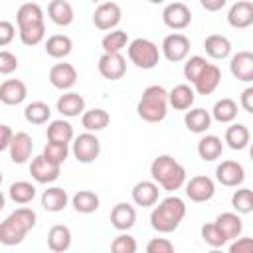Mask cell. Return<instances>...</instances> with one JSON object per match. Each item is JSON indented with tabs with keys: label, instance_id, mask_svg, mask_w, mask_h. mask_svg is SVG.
Masks as SVG:
<instances>
[{
	"label": "cell",
	"instance_id": "6da1fadb",
	"mask_svg": "<svg viewBox=\"0 0 253 253\" xmlns=\"http://www.w3.org/2000/svg\"><path fill=\"white\" fill-rule=\"evenodd\" d=\"M184 215H186L184 200L178 196H168L150 211V225L158 233H172L178 229Z\"/></svg>",
	"mask_w": 253,
	"mask_h": 253
},
{
	"label": "cell",
	"instance_id": "7a4b0ae2",
	"mask_svg": "<svg viewBox=\"0 0 253 253\" xmlns=\"http://www.w3.org/2000/svg\"><path fill=\"white\" fill-rule=\"evenodd\" d=\"M150 176L166 192L180 190L186 184V168L170 154H160L152 160Z\"/></svg>",
	"mask_w": 253,
	"mask_h": 253
},
{
	"label": "cell",
	"instance_id": "3957f363",
	"mask_svg": "<svg viewBox=\"0 0 253 253\" xmlns=\"http://www.w3.org/2000/svg\"><path fill=\"white\" fill-rule=\"evenodd\" d=\"M36 225V211L32 208H18L14 210L2 223H0V243L2 245H18L24 241L30 229Z\"/></svg>",
	"mask_w": 253,
	"mask_h": 253
},
{
	"label": "cell",
	"instance_id": "277c9868",
	"mask_svg": "<svg viewBox=\"0 0 253 253\" xmlns=\"http://www.w3.org/2000/svg\"><path fill=\"white\" fill-rule=\"evenodd\" d=\"M168 91L162 85H148L136 105V113L146 123H160L168 115Z\"/></svg>",
	"mask_w": 253,
	"mask_h": 253
},
{
	"label": "cell",
	"instance_id": "5b68a950",
	"mask_svg": "<svg viewBox=\"0 0 253 253\" xmlns=\"http://www.w3.org/2000/svg\"><path fill=\"white\" fill-rule=\"evenodd\" d=\"M130 63H134L138 69H152L160 61V51L158 45L146 38H136L128 43L126 47Z\"/></svg>",
	"mask_w": 253,
	"mask_h": 253
},
{
	"label": "cell",
	"instance_id": "8992f818",
	"mask_svg": "<svg viewBox=\"0 0 253 253\" xmlns=\"http://www.w3.org/2000/svg\"><path fill=\"white\" fill-rule=\"evenodd\" d=\"M71 152H73V156L77 158V162H81V164H91V162H95V160L99 158V154H101V142H99V138L95 136V132L87 130V132L75 136Z\"/></svg>",
	"mask_w": 253,
	"mask_h": 253
},
{
	"label": "cell",
	"instance_id": "52a82bcc",
	"mask_svg": "<svg viewBox=\"0 0 253 253\" xmlns=\"http://www.w3.org/2000/svg\"><path fill=\"white\" fill-rule=\"evenodd\" d=\"M160 49H162V55H164L168 61L178 63V61H184V59L188 57V53H190V40H188L184 34H180V32L168 34V36L162 40Z\"/></svg>",
	"mask_w": 253,
	"mask_h": 253
},
{
	"label": "cell",
	"instance_id": "ba28073f",
	"mask_svg": "<svg viewBox=\"0 0 253 253\" xmlns=\"http://www.w3.org/2000/svg\"><path fill=\"white\" fill-rule=\"evenodd\" d=\"M121 18H123V12L117 2H103L93 12V24L97 30H103V32L115 30L119 26Z\"/></svg>",
	"mask_w": 253,
	"mask_h": 253
},
{
	"label": "cell",
	"instance_id": "9c48e42d",
	"mask_svg": "<svg viewBox=\"0 0 253 253\" xmlns=\"http://www.w3.org/2000/svg\"><path fill=\"white\" fill-rule=\"evenodd\" d=\"M61 172V164L51 162L43 152L40 156H36L30 164V174L38 184H51L59 178Z\"/></svg>",
	"mask_w": 253,
	"mask_h": 253
},
{
	"label": "cell",
	"instance_id": "30bf717a",
	"mask_svg": "<svg viewBox=\"0 0 253 253\" xmlns=\"http://www.w3.org/2000/svg\"><path fill=\"white\" fill-rule=\"evenodd\" d=\"M162 22L170 30H184L192 24V12L184 2H170L162 10Z\"/></svg>",
	"mask_w": 253,
	"mask_h": 253
},
{
	"label": "cell",
	"instance_id": "8fae6325",
	"mask_svg": "<svg viewBox=\"0 0 253 253\" xmlns=\"http://www.w3.org/2000/svg\"><path fill=\"white\" fill-rule=\"evenodd\" d=\"M97 69L105 79L117 81L126 73V59L123 57L121 51H115V53H105L103 51V55L99 57Z\"/></svg>",
	"mask_w": 253,
	"mask_h": 253
},
{
	"label": "cell",
	"instance_id": "7c38bea8",
	"mask_svg": "<svg viewBox=\"0 0 253 253\" xmlns=\"http://www.w3.org/2000/svg\"><path fill=\"white\" fill-rule=\"evenodd\" d=\"M215 194V184L210 176H194L186 182V196L192 200V202H210Z\"/></svg>",
	"mask_w": 253,
	"mask_h": 253
},
{
	"label": "cell",
	"instance_id": "4fadbf2b",
	"mask_svg": "<svg viewBox=\"0 0 253 253\" xmlns=\"http://www.w3.org/2000/svg\"><path fill=\"white\" fill-rule=\"evenodd\" d=\"M215 178L221 186H227V188H237L243 184L245 180V170L239 162L235 160H223L221 164H217L215 168Z\"/></svg>",
	"mask_w": 253,
	"mask_h": 253
},
{
	"label": "cell",
	"instance_id": "5bb4252c",
	"mask_svg": "<svg viewBox=\"0 0 253 253\" xmlns=\"http://www.w3.org/2000/svg\"><path fill=\"white\" fill-rule=\"evenodd\" d=\"M229 71L237 81L253 83V51H237L229 59Z\"/></svg>",
	"mask_w": 253,
	"mask_h": 253
},
{
	"label": "cell",
	"instance_id": "9a60e30c",
	"mask_svg": "<svg viewBox=\"0 0 253 253\" xmlns=\"http://www.w3.org/2000/svg\"><path fill=\"white\" fill-rule=\"evenodd\" d=\"M227 24L235 30L249 28L253 24V2L249 0H237L229 12H227Z\"/></svg>",
	"mask_w": 253,
	"mask_h": 253
},
{
	"label": "cell",
	"instance_id": "2e32d148",
	"mask_svg": "<svg viewBox=\"0 0 253 253\" xmlns=\"http://www.w3.org/2000/svg\"><path fill=\"white\" fill-rule=\"evenodd\" d=\"M49 83L59 89V91H67L77 83V71L71 63H55L49 69Z\"/></svg>",
	"mask_w": 253,
	"mask_h": 253
},
{
	"label": "cell",
	"instance_id": "e0dca14e",
	"mask_svg": "<svg viewBox=\"0 0 253 253\" xmlns=\"http://www.w3.org/2000/svg\"><path fill=\"white\" fill-rule=\"evenodd\" d=\"M28 97V87L20 79H6L0 85V101L4 105H20Z\"/></svg>",
	"mask_w": 253,
	"mask_h": 253
},
{
	"label": "cell",
	"instance_id": "ac0fdd59",
	"mask_svg": "<svg viewBox=\"0 0 253 253\" xmlns=\"http://www.w3.org/2000/svg\"><path fill=\"white\" fill-rule=\"evenodd\" d=\"M158 184L154 180H142V182H136L132 186V202L136 206H142V208H150V206H156L158 202Z\"/></svg>",
	"mask_w": 253,
	"mask_h": 253
},
{
	"label": "cell",
	"instance_id": "d6986e66",
	"mask_svg": "<svg viewBox=\"0 0 253 253\" xmlns=\"http://www.w3.org/2000/svg\"><path fill=\"white\" fill-rule=\"evenodd\" d=\"M32 148H34V142H32V136L28 132H16L14 138H12V144L8 148L10 152V160L14 164H24L28 162V158L32 156Z\"/></svg>",
	"mask_w": 253,
	"mask_h": 253
},
{
	"label": "cell",
	"instance_id": "ffe728a7",
	"mask_svg": "<svg viewBox=\"0 0 253 253\" xmlns=\"http://www.w3.org/2000/svg\"><path fill=\"white\" fill-rule=\"evenodd\" d=\"M221 81V71L215 63H208V67L202 71V75L194 81V87H196V93L198 95H211L217 85Z\"/></svg>",
	"mask_w": 253,
	"mask_h": 253
},
{
	"label": "cell",
	"instance_id": "44dd1931",
	"mask_svg": "<svg viewBox=\"0 0 253 253\" xmlns=\"http://www.w3.org/2000/svg\"><path fill=\"white\" fill-rule=\"evenodd\" d=\"M55 107H57V111L63 117L73 119V117H79V115L85 113V99L79 93H75V91H67V93H63L57 99V105Z\"/></svg>",
	"mask_w": 253,
	"mask_h": 253
},
{
	"label": "cell",
	"instance_id": "7402d4cb",
	"mask_svg": "<svg viewBox=\"0 0 253 253\" xmlns=\"http://www.w3.org/2000/svg\"><path fill=\"white\" fill-rule=\"evenodd\" d=\"M111 223L119 231H128L136 223V210L126 202L117 204L111 211Z\"/></svg>",
	"mask_w": 253,
	"mask_h": 253
},
{
	"label": "cell",
	"instance_id": "603a6c76",
	"mask_svg": "<svg viewBox=\"0 0 253 253\" xmlns=\"http://www.w3.org/2000/svg\"><path fill=\"white\" fill-rule=\"evenodd\" d=\"M168 101H170V107L176 109V111H188L194 101H196V91L186 85V83H180L176 87H172L168 91Z\"/></svg>",
	"mask_w": 253,
	"mask_h": 253
},
{
	"label": "cell",
	"instance_id": "cb8c5ba5",
	"mask_svg": "<svg viewBox=\"0 0 253 253\" xmlns=\"http://www.w3.org/2000/svg\"><path fill=\"white\" fill-rule=\"evenodd\" d=\"M47 247L53 253H63L71 247V229L63 223H55L47 231Z\"/></svg>",
	"mask_w": 253,
	"mask_h": 253
},
{
	"label": "cell",
	"instance_id": "d4e9b609",
	"mask_svg": "<svg viewBox=\"0 0 253 253\" xmlns=\"http://www.w3.org/2000/svg\"><path fill=\"white\" fill-rule=\"evenodd\" d=\"M184 125L190 132H196V134H202L206 132L210 126H211V113L206 111V109H190L186 115H184Z\"/></svg>",
	"mask_w": 253,
	"mask_h": 253
},
{
	"label": "cell",
	"instance_id": "484cf974",
	"mask_svg": "<svg viewBox=\"0 0 253 253\" xmlns=\"http://www.w3.org/2000/svg\"><path fill=\"white\" fill-rule=\"evenodd\" d=\"M45 53L49 55V57H53V59H63V57H67L69 53H71V49H73V42H71V38L69 36H65V34H53V36H49L47 40H45Z\"/></svg>",
	"mask_w": 253,
	"mask_h": 253
},
{
	"label": "cell",
	"instance_id": "4316f807",
	"mask_svg": "<svg viewBox=\"0 0 253 253\" xmlns=\"http://www.w3.org/2000/svg\"><path fill=\"white\" fill-rule=\"evenodd\" d=\"M215 223H217V227L223 231V235L229 241L237 239L241 235V231H243V221H241L237 211H223V213H219L215 217Z\"/></svg>",
	"mask_w": 253,
	"mask_h": 253
},
{
	"label": "cell",
	"instance_id": "83f0119b",
	"mask_svg": "<svg viewBox=\"0 0 253 253\" xmlns=\"http://www.w3.org/2000/svg\"><path fill=\"white\" fill-rule=\"evenodd\" d=\"M204 49L211 59H225L231 53V42H229V38H225L221 34H211L206 38Z\"/></svg>",
	"mask_w": 253,
	"mask_h": 253
},
{
	"label": "cell",
	"instance_id": "f1b7e54d",
	"mask_svg": "<svg viewBox=\"0 0 253 253\" xmlns=\"http://www.w3.org/2000/svg\"><path fill=\"white\" fill-rule=\"evenodd\" d=\"M47 16L55 26H69L75 18L73 6L67 0H51L47 4Z\"/></svg>",
	"mask_w": 253,
	"mask_h": 253
},
{
	"label": "cell",
	"instance_id": "f546056e",
	"mask_svg": "<svg viewBox=\"0 0 253 253\" xmlns=\"http://www.w3.org/2000/svg\"><path fill=\"white\" fill-rule=\"evenodd\" d=\"M221 152H223V142H221L219 136H215V134H206V136L200 138V142H198V154H200V158H202L204 162H213V160H217V158L221 156Z\"/></svg>",
	"mask_w": 253,
	"mask_h": 253
},
{
	"label": "cell",
	"instance_id": "4dcf8cb0",
	"mask_svg": "<svg viewBox=\"0 0 253 253\" xmlns=\"http://www.w3.org/2000/svg\"><path fill=\"white\" fill-rule=\"evenodd\" d=\"M67 202H69L67 192H65L63 188H57V186L47 188V190H43V194H42V208H43L45 211H53V213H55V211H61V210H65Z\"/></svg>",
	"mask_w": 253,
	"mask_h": 253
},
{
	"label": "cell",
	"instance_id": "1f68e13d",
	"mask_svg": "<svg viewBox=\"0 0 253 253\" xmlns=\"http://www.w3.org/2000/svg\"><path fill=\"white\" fill-rule=\"evenodd\" d=\"M99 196L91 190H79L77 194H73L71 198V206L75 211L79 213H93L99 210Z\"/></svg>",
	"mask_w": 253,
	"mask_h": 253
},
{
	"label": "cell",
	"instance_id": "d6a6232c",
	"mask_svg": "<svg viewBox=\"0 0 253 253\" xmlns=\"http://www.w3.org/2000/svg\"><path fill=\"white\" fill-rule=\"evenodd\" d=\"M109 121H111V115L105 109H91L81 115V125L85 126V130H91V132H99L107 128Z\"/></svg>",
	"mask_w": 253,
	"mask_h": 253
},
{
	"label": "cell",
	"instance_id": "836d02e7",
	"mask_svg": "<svg viewBox=\"0 0 253 253\" xmlns=\"http://www.w3.org/2000/svg\"><path fill=\"white\" fill-rule=\"evenodd\" d=\"M249 140H251V134H249V128L245 125L235 123V125L227 126V130H225V142H227V146L231 150H243L249 144Z\"/></svg>",
	"mask_w": 253,
	"mask_h": 253
},
{
	"label": "cell",
	"instance_id": "e575fe53",
	"mask_svg": "<svg viewBox=\"0 0 253 253\" xmlns=\"http://www.w3.org/2000/svg\"><path fill=\"white\" fill-rule=\"evenodd\" d=\"M8 196L14 204H20V206H26L30 204L34 198H36V186L32 182H26V180H18L14 184H10L8 188Z\"/></svg>",
	"mask_w": 253,
	"mask_h": 253
},
{
	"label": "cell",
	"instance_id": "d590c367",
	"mask_svg": "<svg viewBox=\"0 0 253 253\" xmlns=\"http://www.w3.org/2000/svg\"><path fill=\"white\" fill-rule=\"evenodd\" d=\"M16 22H18V28L43 22V10H42V6L36 4V2H26V4H22V6L18 8V12H16Z\"/></svg>",
	"mask_w": 253,
	"mask_h": 253
},
{
	"label": "cell",
	"instance_id": "8d00e7d4",
	"mask_svg": "<svg viewBox=\"0 0 253 253\" xmlns=\"http://www.w3.org/2000/svg\"><path fill=\"white\" fill-rule=\"evenodd\" d=\"M237 117V103L233 99H219L215 101L213 109H211V119H215L221 125L233 123Z\"/></svg>",
	"mask_w": 253,
	"mask_h": 253
},
{
	"label": "cell",
	"instance_id": "74e56055",
	"mask_svg": "<svg viewBox=\"0 0 253 253\" xmlns=\"http://www.w3.org/2000/svg\"><path fill=\"white\" fill-rule=\"evenodd\" d=\"M49 117H51V109L43 101H32L24 109V119L32 125H43L49 121Z\"/></svg>",
	"mask_w": 253,
	"mask_h": 253
},
{
	"label": "cell",
	"instance_id": "f35d334b",
	"mask_svg": "<svg viewBox=\"0 0 253 253\" xmlns=\"http://www.w3.org/2000/svg\"><path fill=\"white\" fill-rule=\"evenodd\" d=\"M45 136L47 140H53V142H67L73 140V126L63 121V119H57V121H51L47 130H45Z\"/></svg>",
	"mask_w": 253,
	"mask_h": 253
},
{
	"label": "cell",
	"instance_id": "ab89813d",
	"mask_svg": "<svg viewBox=\"0 0 253 253\" xmlns=\"http://www.w3.org/2000/svg\"><path fill=\"white\" fill-rule=\"evenodd\" d=\"M128 36L123 30H111L105 34V38L101 40L103 51L105 53H115V51H123L125 47H128Z\"/></svg>",
	"mask_w": 253,
	"mask_h": 253
},
{
	"label": "cell",
	"instance_id": "60d3db41",
	"mask_svg": "<svg viewBox=\"0 0 253 253\" xmlns=\"http://www.w3.org/2000/svg\"><path fill=\"white\" fill-rule=\"evenodd\" d=\"M20 32V40L24 45H38L43 38H45V24L43 22H38V24H30V26H22L18 28Z\"/></svg>",
	"mask_w": 253,
	"mask_h": 253
},
{
	"label": "cell",
	"instance_id": "b9f144b4",
	"mask_svg": "<svg viewBox=\"0 0 253 253\" xmlns=\"http://www.w3.org/2000/svg\"><path fill=\"white\" fill-rule=\"evenodd\" d=\"M231 208L237 213H251L253 211V190L239 188L231 196Z\"/></svg>",
	"mask_w": 253,
	"mask_h": 253
},
{
	"label": "cell",
	"instance_id": "7bdbcfd3",
	"mask_svg": "<svg viewBox=\"0 0 253 253\" xmlns=\"http://www.w3.org/2000/svg\"><path fill=\"white\" fill-rule=\"evenodd\" d=\"M202 239H204L210 247H223V245L229 241V239L223 235V231L217 227L215 221L202 225Z\"/></svg>",
	"mask_w": 253,
	"mask_h": 253
},
{
	"label": "cell",
	"instance_id": "ee69618b",
	"mask_svg": "<svg viewBox=\"0 0 253 253\" xmlns=\"http://www.w3.org/2000/svg\"><path fill=\"white\" fill-rule=\"evenodd\" d=\"M43 154L55 162V164H63L69 156V146L67 142H53V140H47V144L43 146Z\"/></svg>",
	"mask_w": 253,
	"mask_h": 253
},
{
	"label": "cell",
	"instance_id": "f6af8a7d",
	"mask_svg": "<svg viewBox=\"0 0 253 253\" xmlns=\"http://www.w3.org/2000/svg\"><path fill=\"white\" fill-rule=\"evenodd\" d=\"M208 67V61H206V57H202V55H192L190 59H186V63H184V77L190 81V83H194L200 75H202V71Z\"/></svg>",
	"mask_w": 253,
	"mask_h": 253
},
{
	"label": "cell",
	"instance_id": "bcb514c9",
	"mask_svg": "<svg viewBox=\"0 0 253 253\" xmlns=\"http://www.w3.org/2000/svg\"><path fill=\"white\" fill-rule=\"evenodd\" d=\"M136 249H138V245H136L134 237H130L128 233L117 235L113 239V243H111V251L113 253H134Z\"/></svg>",
	"mask_w": 253,
	"mask_h": 253
},
{
	"label": "cell",
	"instance_id": "7dc6e473",
	"mask_svg": "<svg viewBox=\"0 0 253 253\" xmlns=\"http://www.w3.org/2000/svg\"><path fill=\"white\" fill-rule=\"evenodd\" d=\"M18 69V57L8 51V49H2L0 51V73L2 75H10L12 71Z\"/></svg>",
	"mask_w": 253,
	"mask_h": 253
},
{
	"label": "cell",
	"instance_id": "c3c4849f",
	"mask_svg": "<svg viewBox=\"0 0 253 253\" xmlns=\"http://www.w3.org/2000/svg\"><path fill=\"white\" fill-rule=\"evenodd\" d=\"M146 251L148 253H172L174 251V245L166 237H152L146 243Z\"/></svg>",
	"mask_w": 253,
	"mask_h": 253
},
{
	"label": "cell",
	"instance_id": "681fc988",
	"mask_svg": "<svg viewBox=\"0 0 253 253\" xmlns=\"http://www.w3.org/2000/svg\"><path fill=\"white\" fill-rule=\"evenodd\" d=\"M229 253H253V237H237L229 245Z\"/></svg>",
	"mask_w": 253,
	"mask_h": 253
},
{
	"label": "cell",
	"instance_id": "f907efd6",
	"mask_svg": "<svg viewBox=\"0 0 253 253\" xmlns=\"http://www.w3.org/2000/svg\"><path fill=\"white\" fill-rule=\"evenodd\" d=\"M14 34H16L14 26H12L8 20H2V22H0V45H2V47H6V45L12 42Z\"/></svg>",
	"mask_w": 253,
	"mask_h": 253
},
{
	"label": "cell",
	"instance_id": "816d5d0a",
	"mask_svg": "<svg viewBox=\"0 0 253 253\" xmlns=\"http://www.w3.org/2000/svg\"><path fill=\"white\" fill-rule=\"evenodd\" d=\"M239 105L243 111H247L249 115H253V85L245 87L241 91V97H239Z\"/></svg>",
	"mask_w": 253,
	"mask_h": 253
},
{
	"label": "cell",
	"instance_id": "f5cc1de1",
	"mask_svg": "<svg viewBox=\"0 0 253 253\" xmlns=\"http://www.w3.org/2000/svg\"><path fill=\"white\" fill-rule=\"evenodd\" d=\"M14 134L16 132H12V128L8 125H0V150H8L10 148Z\"/></svg>",
	"mask_w": 253,
	"mask_h": 253
},
{
	"label": "cell",
	"instance_id": "db71d44e",
	"mask_svg": "<svg viewBox=\"0 0 253 253\" xmlns=\"http://www.w3.org/2000/svg\"><path fill=\"white\" fill-rule=\"evenodd\" d=\"M225 2H227V0H200L202 8L208 10V12H217V10H221V8L225 6Z\"/></svg>",
	"mask_w": 253,
	"mask_h": 253
},
{
	"label": "cell",
	"instance_id": "11a10c76",
	"mask_svg": "<svg viewBox=\"0 0 253 253\" xmlns=\"http://www.w3.org/2000/svg\"><path fill=\"white\" fill-rule=\"evenodd\" d=\"M249 156H251V160H253V142H251V148H249Z\"/></svg>",
	"mask_w": 253,
	"mask_h": 253
},
{
	"label": "cell",
	"instance_id": "9f6ffc18",
	"mask_svg": "<svg viewBox=\"0 0 253 253\" xmlns=\"http://www.w3.org/2000/svg\"><path fill=\"white\" fill-rule=\"evenodd\" d=\"M148 2H152V4H162L164 0H148Z\"/></svg>",
	"mask_w": 253,
	"mask_h": 253
}]
</instances>
